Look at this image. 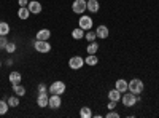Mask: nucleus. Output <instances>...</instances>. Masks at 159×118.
<instances>
[{
  "label": "nucleus",
  "mask_w": 159,
  "mask_h": 118,
  "mask_svg": "<svg viewBox=\"0 0 159 118\" xmlns=\"http://www.w3.org/2000/svg\"><path fill=\"white\" fill-rule=\"evenodd\" d=\"M139 101H140L139 94H134V93H130V91H126L121 96V102L124 104V107H134Z\"/></svg>",
  "instance_id": "obj_1"
},
{
  "label": "nucleus",
  "mask_w": 159,
  "mask_h": 118,
  "mask_svg": "<svg viewBox=\"0 0 159 118\" xmlns=\"http://www.w3.org/2000/svg\"><path fill=\"white\" fill-rule=\"evenodd\" d=\"M145 89V85L143 82L140 80V78H132V80L129 82V91L134 94H142Z\"/></svg>",
  "instance_id": "obj_2"
},
{
  "label": "nucleus",
  "mask_w": 159,
  "mask_h": 118,
  "mask_svg": "<svg viewBox=\"0 0 159 118\" xmlns=\"http://www.w3.org/2000/svg\"><path fill=\"white\" fill-rule=\"evenodd\" d=\"M65 89H67V86H65L64 82H52V85L48 86L49 94H64Z\"/></svg>",
  "instance_id": "obj_3"
},
{
  "label": "nucleus",
  "mask_w": 159,
  "mask_h": 118,
  "mask_svg": "<svg viewBox=\"0 0 159 118\" xmlns=\"http://www.w3.org/2000/svg\"><path fill=\"white\" fill-rule=\"evenodd\" d=\"M88 10V2L86 0H73L72 3V11L76 13V15H83V13Z\"/></svg>",
  "instance_id": "obj_4"
},
{
  "label": "nucleus",
  "mask_w": 159,
  "mask_h": 118,
  "mask_svg": "<svg viewBox=\"0 0 159 118\" xmlns=\"http://www.w3.org/2000/svg\"><path fill=\"white\" fill-rule=\"evenodd\" d=\"M34 48L38 53H49L51 51V43H48V40H35L34 42Z\"/></svg>",
  "instance_id": "obj_5"
},
{
  "label": "nucleus",
  "mask_w": 159,
  "mask_h": 118,
  "mask_svg": "<svg viewBox=\"0 0 159 118\" xmlns=\"http://www.w3.org/2000/svg\"><path fill=\"white\" fill-rule=\"evenodd\" d=\"M84 65V59L81 58V56H72L70 59H69V67L72 69V70H80Z\"/></svg>",
  "instance_id": "obj_6"
},
{
  "label": "nucleus",
  "mask_w": 159,
  "mask_h": 118,
  "mask_svg": "<svg viewBox=\"0 0 159 118\" xmlns=\"http://www.w3.org/2000/svg\"><path fill=\"white\" fill-rule=\"evenodd\" d=\"M78 27H81L83 31H91L92 29V18L81 15V18L78 19Z\"/></svg>",
  "instance_id": "obj_7"
},
{
  "label": "nucleus",
  "mask_w": 159,
  "mask_h": 118,
  "mask_svg": "<svg viewBox=\"0 0 159 118\" xmlns=\"http://www.w3.org/2000/svg\"><path fill=\"white\" fill-rule=\"evenodd\" d=\"M61 106H62L61 94H51V96H49V102H48V107L52 109V110H57Z\"/></svg>",
  "instance_id": "obj_8"
},
{
  "label": "nucleus",
  "mask_w": 159,
  "mask_h": 118,
  "mask_svg": "<svg viewBox=\"0 0 159 118\" xmlns=\"http://www.w3.org/2000/svg\"><path fill=\"white\" fill-rule=\"evenodd\" d=\"M27 8H29V11H30V15H40V13H42V10H43L42 3L37 2V0H30L29 5H27Z\"/></svg>",
  "instance_id": "obj_9"
},
{
  "label": "nucleus",
  "mask_w": 159,
  "mask_h": 118,
  "mask_svg": "<svg viewBox=\"0 0 159 118\" xmlns=\"http://www.w3.org/2000/svg\"><path fill=\"white\" fill-rule=\"evenodd\" d=\"M115 88L123 94V93H126V91H129V82L124 80V78H118L116 83H115Z\"/></svg>",
  "instance_id": "obj_10"
},
{
  "label": "nucleus",
  "mask_w": 159,
  "mask_h": 118,
  "mask_svg": "<svg viewBox=\"0 0 159 118\" xmlns=\"http://www.w3.org/2000/svg\"><path fill=\"white\" fill-rule=\"evenodd\" d=\"M48 102H49V96L46 94V91L45 93H38V97H37V106L38 107H48Z\"/></svg>",
  "instance_id": "obj_11"
},
{
  "label": "nucleus",
  "mask_w": 159,
  "mask_h": 118,
  "mask_svg": "<svg viewBox=\"0 0 159 118\" xmlns=\"http://www.w3.org/2000/svg\"><path fill=\"white\" fill-rule=\"evenodd\" d=\"M8 80L11 82V85H18V83L22 82V75H21L18 70H13V72H10V75H8Z\"/></svg>",
  "instance_id": "obj_12"
},
{
  "label": "nucleus",
  "mask_w": 159,
  "mask_h": 118,
  "mask_svg": "<svg viewBox=\"0 0 159 118\" xmlns=\"http://www.w3.org/2000/svg\"><path fill=\"white\" fill-rule=\"evenodd\" d=\"M96 34H97V38H102V40H105V38L108 37V34H110V31H108V27L107 26H99V27L96 29Z\"/></svg>",
  "instance_id": "obj_13"
},
{
  "label": "nucleus",
  "mask_w": 159,
  "mask_h": 118,
  "mask_svg": "<svg viewBox=\"0 0 159 118\" xmlns=\"http://www.w3.org/2000/svg\"><path fill=\"white\" fill-rule=\"evenodd\" d=\"M18 16H19V19H22V21L29 19V16H30L29 8H27V7H19V10H18Z\"/></svg>",
  "instance_id": "obj_14"
},
{
  "label": "nucleus",
  "mask_w": 159,
  "mask_h": 118,
  "mask_svg": "<svg viewBox=\"0 0 159 118\" xmlns=\"http://www.w3.org/2000/svg\"><path fill=\"white\" fill-rule=\"evenodd\" d=\"M49 37H51L49 29H42L37 32V40H49Z\"/></svg>",
  "instance_id": "obj_15"
},
{
  "label": "nucleus",
  "mask_w": 159,
  "mask_h": 118,
  "mask_svg": "<svg viewBox=\"0 0 159 118\" xmlns=\"http://www.w3.org/2000/svg\"><path fill=\"white\" fill-rule=\"evenodd\" d=\"M100 8V3L97 2V0H88V10L91 13H97Z\"/></svg>",
  "instance_id": "obj_16"
},
{
  "label": "nucleus",
  "mask_w": 159,
  "mask_h": 118,
  "mask_svg": "<svg viewBox=\"0 0 159 118\" xmlns=\"http://www.w3.org/2000/svg\"><path fill=\"white\" fill-rule=\"evenodd\" d=\"M13 93H15L16 96H19V97H22V96L25 94V88H24L21 83H18V85H13Z\"/></svg>",
  "instance_id": "obj_17"
},
{
  "label": "nucleus",
  "mask_w": 159,
  "mask_h": 118,
  "mask_svg": "<svg viewBox=\"0 0 159 118\" xmlns=\"http://www.w3.org/2000/svg\"><path fill=\"white\" fill-rule=\"evenodd\" d=\"M84 31L81 29V27H76V29H73L72 31V37L75 38V40H81V38H84Z\"/></svg>",
  "instance_id": "obj_18"
},
{
  "label": "nucleus",
  "mask_w": 159,
  "mask_h": 118,
  "mask_svg": "<svg viewBox=\"0 0 159 118\" xmlns=\"http://www.w3.org/2000/svg\"><path fill=\"white\" fill-rule=\"evenodd\" d=\"M108 99L110 101H116V102H119L121 101V93L115 88V89H111V91H108Z\"/></svg>",
  "instance_id": "obj_19"
},
{
  "label": "nucleus",
  "mask_w": 159,
  "mask_h": 118,
  "mask_svg": "<svg viewBox=\"0 0 159 118\" xmlns=\"http://www.w3.org/2000/svg\"><path fill=\"white\" fill-rule=\"evenodd\" d=\"M86 51H88V54H96L97 51H99V43H96V42H89Z\"/></svg>",
  "instance_id": "obj_20"
},
{
  "label": "nucleus",
  "mask_w": 159,
  "mask_h": 118,
  "mask_svg": "<svg viewBox=\"0 0 159 118\" xmlns=\"http://www.w3.org/2000/svg\"><path fill=\"white\" fill-rule=\"evenodd\" d=\"M97 62H99V58H97L96 54H88L86 59H84V64L91 65V67H92V65H96Z\"/></svg>",
  "instance_id": "obj_21"
},
{
  "label": "nucleus",
  "mask_w": 159,
  "mask_h": 118,
  "mask_svg": "<svg viewBox=\"0 0 159 118\" xmlns=\"http://www.w3.org/2000/svg\"><path fill=\"white\" fill-rule=\"evenodd\" d=\"M7 102H8L10 107H18V106H19V96L13 94V96H10V97L7 99Z\"/></svg>",
  "instance_id": "obj_22"
},
{
  "label": "nucleus",
  "mask_w": 159,
  "mask_h": 118,
  "mask_svg": "<svg viewBox=\"0 0 159 118\" xmlns=\"http://www.w3.org/2000/svg\"><path fill=\"white\" fill-rule=\"evenodd\" d=\"M80 116L81 118H92V110L89 107H81L80 109Z\"/></svg>",
  "instance_id": "obj_23"
},
{
  "label": "nucleus",
  "mask_w": 159,
  "mask_h": 118,
  "mask_svg": "<svg viewBox=\"0 0 159 118\" xmlns=\"http://www.w3.org/2000/svg\"><path fill=\"white\" fill-rule=\"evenodd\" d=\"M10 34V24L2 21L0 22V35H8Z\"/></svg>",
  "instance_id": "obj_24"
},
{
  "label": "nucleus",
  "mask_w": 159,
  "mask_h": 118,
  "mask_svg": "<svg viewBox=\"0 0 159 118\" xmlns=\"http://www.w3.org/2000/svg\"><path fill=\"white\" fill-rule=\"evenodd\" d=\"M84 38H86L88 42H96V38H97L96 31H88V32L84 34Z\"/></svg>",
  "instance_id": "obj_25"
},
{
  "label": "nucleus",
  "mask_w": 159,
  "mask_h": 118,
  "mask_svg": "<svg viewBox=\"0 0 159 118\" xmlns=\"http://www.w3.org/2000/svg\"><path fill=\"white\" fill-rule=\"evenodd\" d=\"M8 110H10L8 102H7V101H0V115H5V113H8Z\"/></svg>",
  "instance_id": "obj_26"
},
{
  "label": "nucleus",
  "mask_w": 159,
  "mask_h": 118,
  "mask_svg": "<svg viewBox=\"0 0 159 118\" xmlns=\"http://www.w3.org/2000/svg\"><path fill=\"white\" fill-rule=\"evenodd\" d=\"M5 51H7L8 54H13V53L16 51V43H11V42H8V43H7V46H5Z\"/></svg>",
  "instance_id": "obj_27"
},
{
  "label": "nucleus",
  "mask_w": 159,
  "mask_h": 118,
  "mask_svg": "<svg viewBox=\"0 0 159 118\" xmlns=\"http://www.w3.org/2000/svg\"><path fill=\"white\" fill-rule=\"evenodd\" d=\"M7 43H8V38H7V35H0V50H5Z\"/></svg>",
  "instance_id": "obj_28"
},
{
  "label": "nucleus",
  "mask_w": 159,
  "mask_h": 118,
  "mask_svg": "<svg viewBox=\"0 0 159 118\" xmlns=\"http://www.w3.org/2000/svg\"><path fill=\"white\" fill-rule=\"evenodd\" d=\"M105 118H119V113H118V112H113V110H110L107 115H105Z\"/></svg>",
  "instance_id": "obj_29"
},
{
  "label": "nucleus",
  "mask_w": 159,
  "mask_h": 118,
  "mask_svg": "<svg viewBox=\"0 0 159 118\" xmlns=\"http://www.w3.org/2000/svg\"><path fill=\"white\" fill-rule=\"evenodd\" d=\"M116 106H118V102H116V101H110L107 109H108V110H115V109H116Z\"/></svg>",
  "instance_id": "obj_30"
},
{
  "label": "nucleus",
  "mask_w": 159,
  "mask_h": 118,
  "mask_svg": "<svg viewBox=\"0 0 159 118\" xmlns=\"http://www.w3.org/2000/svg\"><path fill=\"white\" fill-rule=\"evenodd\" d=\"M45 91H48V86L45 83H40L38 85V93H45Z\"/></svg>",
  "instance_id": "obj_31"
},
{
  "label": "nucleus",
  "mask_w": 159,
  "mask_h": 118,
  "mask_svg": "<svg viewBox=\"0 0 159 118\" xmlns=\"http://www.w3.org/2000/svg\"><path fill=\"white\" fill-rule=\"evenodd\" d=\"M18 3H19V7H27L29 5V0H19Z\"/></svg>",
  "instance_id": "obj_32"
},
{
  "label": "nucleus",
  "mask_w": 159,
  "mask_h": 118,
  "mask_svg": "<svg viewBox=\"0 0 159 118\" xmlns=\"http://www.w3.org/2000/svg\"><path fill=\"white\" fill-rule=\"evenodd\" d=\"M0 67H2V61H0Z\"/></svg>",
  "instance_id": "obj_33"
}]
</instances>
